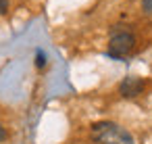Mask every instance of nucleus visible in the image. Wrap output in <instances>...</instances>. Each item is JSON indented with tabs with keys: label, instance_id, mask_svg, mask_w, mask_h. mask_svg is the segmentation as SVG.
<instances>
[{
	"label": "nucleus",
	"instance_id": "6",
	"mask_svg": "<svg viewBox=\"0 0 152 144\" xmlns=\"http://www.w3.org/2000/svg\"><path fill=\"white\" fill-rule=\"evenodd\" d=\"M9 11V0H0V15H4Z\"/></svg>",
	"mask_w": 152,
	"mask_h": 144
},
{
	"label": "nucleus",
	"instance_id": "1",
	"mask_svg": "<svg viewBox=\"0 0 152 144\" xmlns=\"http://www.w3.org/2000/svg\"><path fill=\"white\" fill-rule=\"evenodd\" d=\"M94 144H135L133 136L115 121H98L92 125Z\"/></svg>",
	"mask_w": 152,
	"mask_h": 144
},
{
	"label": "nucleus",
	"instance_id": "7",
	"mask_svg": "<svg viewBox=\"0 0 152 144\" xmlns=\"http://www.w3.org/2000/svg\"><path fill=\"white\" fill-rule=\"evenodd\" d=\"M7 136H9V134H7V129L2 127V123H0V142H4V140H7Z\"/></svg>",
	"mask_w": 152,
	"mask_h": 144
},
{
	"label": "nucleus",
	"instance_id": "3",
	"mask_svg": "<svg viewBox=\"0 0 152 144\" xmlns=\"http://www.w3.org/2000/svg\"><path fill=\"white\" fill-rule=\"evenodd\" d=\"M144 88H146V84H144V79H142V77L127 75V77L121 82L119 92H121V96H123V98H135V96H140V94L144 92Z\"/></svg>",
	"mask_w": 152,
	"mask_h": 144
},
{
	"label": "nucleus",
	"instance_id": "2",
	"mask_svg": "<svg viewBox=\"0 0 152 144\" xmlns=\"http://www.w3.org/2000/svg\"><path fill=\"white\" fill-rule=\"evenodd\" d=\"M135 46V36L131 32H117L110 36V42H108V57L113 59H123L127 57Z\"/></svg>",
	"mask_w": 152,
	"mask_h": 144
},
{
	"label": "nucleus",
	"instance_id": "5",
	"mask_svg": "<svg viewBox=\"0 0 152 144\" xmlns=\"http://www.w3.org/2000/svg\"><path fill=\"white\" fill-rule=\"evenodd\" d=\"M142 9L144 13H152V0H142Z\"/></svg>",
	"mask_w": 152,
	"mask_h": 144
},
{
	"label": "nucleus",
	"instance_id": "4",
	"mask_svg": "<svg viewBox=\"0 0 152 144\" xmlns=\"http://www.w3.org/2000/svg\"><path fill=\"white\" fill-rule=\"evenodd\" d=\"M44 65H46V54H44L42 50H38V54H36V67H40V69H42Z\"/></svg>",
	"mask_w": 152,
	"mask_h": 144
}]
</instances>
